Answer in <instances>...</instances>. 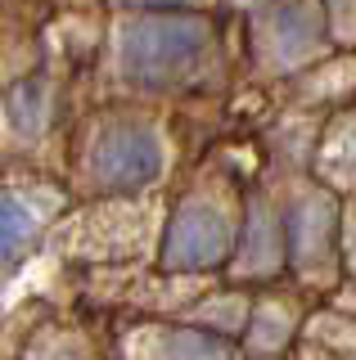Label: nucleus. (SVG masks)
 <instances>
[{"label":"nucleus","mask_w":356,"mask_h":360,"mask_svg":"<svg viewBox=\"0 0 356 360\" xmlns=\"http://www.w3.org/2000/svg\"><path fill=\"white\" fill-rule=\"evenodd\" d=\"M212 32L198 14H144L122 37V72L136 86H172L198 63Z\"/></svg>","instance_id":"nucleus-1"},{"label":"nucleus","mask_w":356,"mask_h":360,"mask_svg":"<svg viewBox=\"0 0 356 360\" xmlns=\"http://www.w3.org/2000/svg\"><path fill=\"white\" fill-rule=\"evenodd\" d=\"M230 252V225L217 207H203V202H190L181 217L172 221V234H167V266L176 270H203L217 266L221 257Z\"/></svg>","instance_id":"nucleus-2"},{"label":"nucleus","mask_w":356,"mask_h":360,"mask_svg":"<svg viewBox=\"0 0 356 360\" xmlns=\"http://www.w3.org/2000/svg\"><path fill=\"white\" fill-rule=\"evenodd\" d=\"M99 180L113 189H140L163 172V149L149 131L140 127H113L99 140Z\"/></svg>","instance_id":"nucleus-3"},{"label":"nucleus","mask_w":356,"mask_h":360,"mask_svg":"<svg viewBox=\"0 0 356 360\" xmlns=\"http://www.w3.org/2000/svg\"><path fill=\"white\" fill-rule=\"evenodd\" d=\"M32 239V217L14 198H0V257H18Z\"/></svg>","instance_id":"nucleus-4"},{"label":"nucleus","mask_w":356,"mask_h":360,"mask_svg":"<svg viewBox=\"0 0 356 360\" xmlns=\"http://www.w3.org/2000/svg\"><path fill=\"white\" fill-rule=\"evenodd\" d=\"M144 5H176V0H144Z\"/></svg>","instance_id":"nucleus-5"}]
</instances>
